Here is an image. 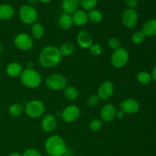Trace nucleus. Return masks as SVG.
I'll list each match as a JSON object with an SVG mask.
<instances>
[{"mask_svg":"<svg viewBox=\"0 0 156 156\" xmlns=\"http://www.w3.org/2000/svg\"><path fill=\"white\" fill-rule=\"evenodd\" d=\"M59 49L55 46H47L41 51L39 62L44 68H53L60 63L62 60Z\"/></svg>","mask_w":156,"mask_h":156,"instance_id":"nucleus-1","label":"nucleus"},{"mask_svg":"<svg viewBox=\"0 0 156 156\" xmlns=\"http://www.w3.org/2000/svg\"><path fill=\"white\" fill-rule=\"evenodd\" d=\"M45 150L50 156H62L66 154L67 148L62 137L53 135L46 141Z\"/></svg>","mask_w":156,"mask_h":156,"instance_id":"nucleus-2","label":"nucleus"},{"mask_svg":"<svg viewBox=\"0 0 156 156\" xmlns=\"http://www.w3.org/2000/svg\"><path fill=\"white\" fill-rule=\"evenodd\" d=\"M20 80L25 87L29 88H37L42 82V77L37 70L27 68L23 70L20 76Z\"/></svg>","mask_w":156,"mask_h":156,"instance_id":"nucleus-3","label":"nucleus"},{"mask_svg":"<svg viewBox=\"0 0 156 156\" xmlns=\"http://www.w3.org/2000/svg\"><path fill=\"white\" fill-rule=\"evenodd\" d=\"M67 79L59 73L51 74L46 79V85L53 91L63 90L67 86Z\"/></svg>","mask_w":156,"mask_h":156,"instance_id":"nucleus-4","label":"nucleus"},{"mask_svg":"<svg viewBox=\"0 0 156 156\" xmlns=\"http://www.w3.org/2000/svg\"><path fill=\"white\" fill-rule=\"evenodd\" d=\"M45 106L39 100H32L27 102L24 107V112L30 118H38L44 114Z\"/></svg>","mask_w":156,"mask_h":156,"instance_id":"nucleus-5","label":"nucleus"},{"mask_svg":"<svg viewBox=\"0 0 156 156\" xmlns=\"http://www.w3.org/2000/svg\"><path fill=\"white\" fill-rule=\"evenodd\" d=\"M19 17L21 21L25 24H34L38 18L36 9L30 5H24L19 9Z\"/></svg>","mask_w":156,"mask_h":156,"instance_id":"nucleus-6","label":"nucleus"},{"mask_svg":"<svg viewBox=\"0 0 156 156\" xmlns=\"http://www.w3.org/2000/svg\"><path fill=\"white\" fill-rule=\"evenodd\" d=\"M128 61H129V53L126 49L122 47L114 50L111 55V64L116 69L123 68L126 65Z\"/></svg>","mask_w":156,"mask_h":156,"instance_id":"nucleus-7","label":"nucleus"},{"mask_svg":"<svg viewBox=\"0 0 156 156\" xmlns=\"http://www.w3.org/2000/svg\"><path fill=\"white\" fill-rule=\"evenodd\" d=\"M15 47L21 51H28L33 48L34 41L31 37L26 33H20L14 39Z\"/></svg>","mask_w":156,"mask_h":156,"instance_id":"nucleus-8","label":"nucleus"},{"mask_svg":"<svg viewBox=\"0 0 156 156\" xmlns=\"http://www.w3.org/2000/svg\"><path fill=\"white\" fill-rule=\"evenodd\" d=\"M80 115V110L76 105H69L62 110L61 117L66 123H73L76 121Z\"/></svg>","mask_w":156,"mask_h":156,"instance_id":"nucleus-9","label":"nucleus"},{"mask_svg":"<svg viewBox=\"0 0 156 156\" xmlns=\"http://www.w3.org/2000/svg\"><path fill=\"white\" fill-rule=\"evenodd\" d=\"M138 21V14L133 9H126L122 14V22L127 28L135 27Z\"/></svg>","mask_w":156,"mask_h":156,"instance_id":"nucleus-10","label":"nucleus"},{"mask_svg":"<svg viewBox=\"0 0 156 156\" xmlns=\"http://www.w3.org/2000/svg\"><path fill=\"white\" fill-rule=\"evenodd\" d=\"M114 92V84L110 81H105L99 86L98 90V96L100 100L107 101L112 97Z\"/></svg>","mask_w":156,"mask_h":156,"instance_id":"nucleus-11","label":"nucleus"},{"mask_svg":"<svg viewBox=\"0 0 156 156\" xmlns=\"http://www.w3.org/2000/svg\"><path fill=\"white\" fill-rule=\"evenodd\" d=\"M120 110L125 114H133L140 110V104L135 99L128 98L120 103Z\"/></svg>","mask_w":156,"mask_h":156,"instance_id":"nucleus-12","label":"nucleus"},{"mask_svg":"<svg viewBox=\"0 0 156 156\" xmlns=\"http://www.w3.org/2000/svg\"><path fill=\"white\" fill-rule=\"evenodd\" d=\"M116 112L117 110L114 105L111 104L105 105L101 110V120L105 123H110L116 117Z\"/></svg>","mask_w":156,"mask_h":156,"instance_id":"nucleus-13","label":"nucleus"},{"mask_svg":"<svg viewBox=\"0 0 156 156\" xmlns=\"http://www.w3.org/2000/svg\"><path fill=\"white\" fill-rule=\"evenodd\" d=\"M57 122L54 115L47 114L43 117L41 120V128L46 133H52L56 129Z\"/></svg>","mask_w":156,"mask_h":156,"instance_id":"nucleus-14","label":"nucleus"},{"mask_svg":"<svg viewBox=\"0 0 156 156\" xmlns=\"http://www.w3.org/2000/svg\"><path fill=\"white\" fill-rule=\"evenodd\" d=\"M77 42L79 47L83 49H88L93 44V39L90 33L86 30H82L77 36Z\"/></svg>","mask_w":156,"mask_h":156,"instance_id":"nucleus-15","label":"nucleus"},{"mask_svg":"<svg viewBox=\"0 0 156 156\" xmlns=\"http://www.w3.org/2000/svg\"><path fill=\"white\" fill-rule=\"evenodd\" d=\"M73 24H76V26L85 25L88 21V13L85 10H77L76 12L73 14Z\"/></svg>","mask_w":156,"mask_h":156,"instance_id":"nucleus-16","label":"nucleus"},{"mask_svg":"<svg viewBox=\"0 0 156 156\" xmlns=\"http://www.w3.org/2000/svg\"><path fill=\"white\" fill-rule=\"evenodd\" d=\"M80 5L79 0H62V8L64 13L71 15L76 12Z\"/></svg>","mask_w":156,"mask_h":156,"instance_id":"nucleus-17","label":"nucleus"},{"mask_svg":"<svg viewBox=\"0 0 156 156\" xmlns=\"http://www.w3.org/2000/svg\"><path fill=\"white\" fill-rule=\"evenodd\" d=\"M15 15V9L13 6L9 4L0 5V20L7 21L11 19Z\"/></svg>","mask_w":156,"mask_h":156,"instance_id":"nucleus-18","label":"nucleus"},{"mask_svg":"<svg viewBox=\"0 0 156 156\" xmlns=\"http://www.w3.org/2000/svg\"><path fill=\"white\" fill-rule=\"evenodd\" d=\"M142 32L145 37L155 36L156 35V19H150L146 21L143 26Z\"/></svg>","mask_w":156,"mask_h":156,"instance_id":"nucleus-19","label":"nucleus"},{"mask_svg":"<svg viewBox=\"0 0 156 156\" xmlns=\"http://www.w3.org/2000/svg\"><path fill=\"white\" fill-rule=\"evenodd\" d=\"M23 70L24 69H23L22 66L16 62H11L6 67V73H7L8 76L13 78L21 76Z\"/></svg>","mask_w":156,"mask_h":156,"instance_id":"nucleus-20","label":"nucleus"},{"mask_svg":"<svg viewBox=\"0 0 156 156\" xmlns=\"http://www.w3.org/2000/svg\"><path fill=\"white\" fill-rule=\"evenodd\" d=\"M59 25L63 30H69L73 25V18L71 15L63 13L59 19Z\"/></svg>","mask_w":156,"mask_h":156,"instance_id":"nucleus-21","label":"nucleus"},{"mask_svg":"<svg viewBox=\"0 0 156 156\" xmlns=\"http://www.w3.org/2000/svg\"><path fill=\"white\" fill-rule=\"evenodd\" d=\"M64 97L70 101H74L79 98V91L73 86H66L63 89Z\"/></svg>","mask_w":156,"mask_h":156,"instance_id":"nucleus-22","label":"nucleus"},{"mask_svg":"<svg viewBox=\"0 0 156 156\" xmlns=\"http://www.w3.org/2000/svg\"><path fill=\"white\" fill-rule=\"evenodd\" d=\"M31 35L34 38L37 40H40L44 35V27L41 23L35 22L31 27Z\"/></svg>","mask_w":156,"mask_h":156,"instance_id":"nucleus-23","label":"nucleus"},{"mask_svg":"<svg viewBox=\"0 0 156 156\" xmlns=\"http://www.w3.org/2000/svg\"><path fill=\"white\" fill-rule=\"evenodd\" d=\"M24 112V108L18 103L12 104L9 108V113L11 116L14 117H18Z\"/></svg>","mask_w":156,"mask_h":156,"instance_id":"nucleus-24","label":"nucleus"},{"mask_svg":"<svg viewBox=\"0 0 156 156\" xmlns=\"http://www.w3.org/2000/svg\"><path fill=\"white\" fill-rule=\"evenodd\" d=\"M59 49L62 56H72L75 52V46L71 43L63 44Z\"/></svg>","mask_w":156,"mask_h":156,"instance_id":"nucleus-25","label":"nucleus"},{"mask_svg":"<svg viewBox=\"0 0 156 156\" xmlns=\"http://www.w3.org/2000/svg\"><path fill=\"white\" fill-rule=\"evenodd\" d=\"M88 20L91 21L93 23H100L101 21L103 20V15H102L101 12L98 10H96V9H92V10L89 11L88 13Z\"/></svg>","mask_w":156,"mask_h":156,"instance_id":"nucleus-26","label":"nucleus"},{"mask_svg":"<svg viewBox=\"0 0 156 156\" xmlns=\"http://www.w3.org/2000/svg\"><path fill=\"white\" fill-rule=\"evenodd\" d=\"M137 80L143 85H147V84L150 83L152 81V76L147 72L142 71L137 75Z\"/></svg>","mask_w":156,"mask_h":156,"instance_id":"nucleus-27","label":"nucleus"},{"mask_svg":"<svg viewBox=\"0 0 156 156\" xmlns=\"http://www.w3.org/2000/svg\"><path fill=\"white\" fill-rule=\"evenodd\" d=\"M79 3L85 10L91 11L95 8L98 0H79Z\"/></svg>","mask_w":156,"mask_h":156,"instance_id":"nucleus-28","label":"nucleus"},{"mask_svg":"<svg viewBox=\"0 0 156 156\" xmlns=\"http://www.w3.org/2000/svg\"><path fill=\"white\" fill-rule=\"evenodd\" d=\"M89 129L93 132H97L101 129L103 126V121L101 119H93L89 123Z\"/></svg>","mask_w":156,"mask_h":156,"instance_id":"nucleus-29","label":"nucleus"},{"mask_svg":"<svg viewBox=\"0 0 156 156\" xmlns=\"http://www.w3.org/2000/svg\"><path fill=\"white\" fill-rule=\"evenodd\" d=\"M108 45L109 48L112 50H116L120 47V41L117 37H111L108 40Z\"/></svg>","mask_w":156,"mask_h":156,"instance_id":"nucleus-30","label":"nucleus"},{"mask_svg":"<svg viewBox=\"0 0 156 156\" xmlns=\"http://www.w3.org/2000/svg\"><path fill=\"white\" fill-rule=\"evenodd\" d=\"M145 35L142 31H136L133 34L132 41L135 44H141L144 41Z\"/></svg>","mask_w":156,"mask_h":156,"instance_id":"nucleus-31","label":"nucleus"},{"mask_svg":"<svg viewBox=\"0 0 156 156\" xmlns=\"http://www.w3.org/2000/svg\"><path fill=\"white\" fill-rule=\"evenodd\" d=\"M90 52L93 56H99L103 52V47L98 44H93L91 47H89Z\"/></svg>","mask_w":156,"mask_h":156,"instance_id":"nucleus-32","label":"nucleus"},{"mask_svg":"<svg viewBox=\"0 0 156 156\" xmlns=\"http://www.w3.org/2000/svg\"><path fill=\"white\" fill-rule=\"evenodd\" d=\"M100 102V98L98 94H91L87 99V105L90 107H94Z\"/></svg>","mask_w":156,"mask_h":156,"instance_id":"nucleus-33","label":"nucleus"},{"mask_svg":"<svg viewBox=\"0 0 156 156\" xmlns=\"http://www.w3.org/2000/svg\"><path fill=\"white\" fill-rule=\"evenodd\" d=\"M22 156H42L41 152L34 149H28L24 151Z\"/></svg>","mask_w":156,"mask_h":156,"instance_id":"nucleus-34","label":"nucleus"},{"mask_svg":"<svg viewBox=\"0 0 156 156\" xmlns=\"http://www.w3.org/2000/svg\"><path fill=\"white\" fill-rule=\"evenodd\" d=\"M125 3L129 9H133L138 5V0H125Z\"/></svg>","mask_w":156,"mask_h":156,"instance_id":"nucleus-35","label":"nucleus"},{"mask_svg":"<svg viewBox=\"0 0 156 156\" xmlns=\"http://www.w3.org/2000/svg\"><path fill=\"white\" fill-rule=\"evenodd\" d=\"M124 115L125 113L123 112V111H121V110L117 111V112H116V117H118V118H123V117H124Z\"/></svg>","mask_w":156,"mask_h":156,"instance_id":"nucleus-36","label":"nucleus"},{"mask_svg":"<svg viewBox=\"0 0 156 156\" xmlns=\"http://www.w3.org/2000/svg\"><path fill=\"white\" fill-rule=\"evenodd\" d=\"M151 76H152V79H153L154 81H155L156 82V66L154 67L153 69H152V75H151Z\"/></svg>","mask_w":156,"mask_h":156,"instance_id":"nucleus-37","label":"nucleus"},{"mask_svg":"<svg viewBox=\"0 0 156 156\" xmlns=\"http://www.w3.org/2000/svg\"><path fill=\"white\" fill-rule=\"evenodd\" d=\"M8 156H22V155H21L20 153H18V152H12V153L9 154Z\"/></svg>","mask_w":156,"mask_h":156,"instance_id":"nucleus-38","label":"nucleus"},{"mask_svg":"<svg viewBox=\"0 0 156 156\" xmlns=\"http://www.w3.org/2000/svg\"><path fill=\"white\" fill-rule=\"evenodd\" d=\"M37 1L41 2L42 3H49L52 1V0H37Z\"/></svg>","mask_w":156,"mask_h":156,"instance_id":"nucleus-39","label":"nucleus"},{"mask_svg":"<svg viewBox=\"0 0 156 156\" xmlns=\"http://www.w3.org/2000/svg\"><path fill=\"white\" fill-rule=\"evenodd\" d=\"M28 1L30 4L34 5V4H36L37 2V0H28Z\"/></svg>","mask_w":156,"mask_h":156,"instance_id":"nucleus-40","label":"nucleus"},{"mask_svg":"<svg viewBox=\"0 0 156 156\" xmlns=\"http://www.w3.org/2000/svg\"><path fill=\"white\" fill-rule=\"evenodd\" d=\"M2 51V44H0V55H1Z\"/></svg>","mask_w":156,"mask_h":156,"instance_id":"nucleus-41","label":"nucleus"},{"mask_svg":"<svg viewBox=\"0 0 156 156\" xmlns=\"http://www.w3.org/2000/svg\"><path fill=\"white\" fill-rule=\"evenodd\" d=\"M62 156H70V155H66H66H62Z\"/></svg>","mask_w":156,"mask_h":156,"instance_id":"nucleus-42","label":"nucleus"}]
</instances>
